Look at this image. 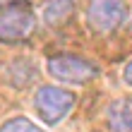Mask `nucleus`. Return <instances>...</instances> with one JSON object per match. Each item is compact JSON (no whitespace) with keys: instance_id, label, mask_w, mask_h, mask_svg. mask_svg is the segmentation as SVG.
I'll use <instances>...</instances> for the list:
<instances>
[{"instance_id":"f03ea898","label":"nucleus","mask_w":132,"mask_h":132,"mask_svg":"<svg viewBox=\"0 0 132 132\" xmlns=\"http://www.w3.org/2000/svg\"><path fill=\"white\" fill-rule=\"evenodd\" d=\"M36 14L29 5H7L0 14V41L3 43H22L34 34Z\"/></svg>"},{"instance_id":"39448f33","label":"nucleus","mask_w":132,"mask_h":132,"mask_svg":"<svg viewBox=\"0 0 132 132\" xmlns=\"http://www.w3.org/2000/svg\"><path fill=\"white\" fill-rule=\"evenodd\" d=\"M106 120L111 132H132V96L113 101L108 106Z\"/></svg>"},{"instance_id":"1a4fd4ad","label":"nucleus","mask_w":132,"mask_h":132,"mask_svg":"<svg viewBox=\"0 0 132 132\" xmlns=\"http://www.w3.org/2000/svg\"><path fill=\"white\" fill-rule=\"evenodd\" d=\"M14 0H0V7H7V5H12Z\"/></svg>"},{"instance_id":"423d86ee","label":"nucleus","mask_w":132,"mask_h":132,"mask_svg":"<svg viewBox=\"0 0 132 132\" xmlns=\"http://www.w3.org/2000/svg\"><path fill=\"white\" fill-rule=\"evenodd\" d=\"M41 14L48 27H60L75 14V0H48Z\"/></svg>"},{"instance_id":"0eeeda50","label":"nucleus","mask_w":132,"mask_h":132,"mask_svg":"<svg viewBox=\"0 0 132 132\" xmlns=\"http://www.w3.org/2000/svg\"><path fill=\"white\" fill-rule=\"evenodd\" d=\"M0 132H43V130L36 127L29 118H10L0 127Z\"/></svg>"},{"instance_id":"f257e3e1","label":"nucleus","mask_w":132,"mask_h":132,"mask_svg":"<svg viewBox=\"0 0 132 132\" xmlns=\"http://www.w3.org/2000/svg\"><path fill=\"white\" fill-rule=\"evenodd\" d=\"M127 17H130L127 0H91L87 7V24L98 36L118 31Z\"/></svg>"},{"instance_id":"7ed1b4c3","label":"nucleus","mask_w":132,"mask_h":132,"mask_svg":"<svg viewBox=\"0 0 132 132\" xmlns=\"http://www.w3.org/2000/svg\"><path fill=\"white\" fill-rule=\"evenodd\" d=\"M75 103H77V96L72 91L58 89V87H41L34 96L36 113L41 115V120L46 125H58L75 108Z\"/></svg>"},{"instance_id":"20e7f679","label":"nucleus","mask_w":132,"mask_h":132,"mask_svg":"<svg viewBox=\"0 0 132 132\" xmlns=\"http://www.w3.org/2000/svg\"><path fill=\"white\" fill-rule=\"evenodd\" d=\"M48 72L51 77H55L60 82H67V84H89L91 79L98 77V65L89 63L79 55H53L48 60Z\"/></svg>"},{"instance_id":"6e6552de","label":"nucleus","mask_w":132,"mask_h":132,"mask_svg":"<svg viewBox=\"0 0 132 132\" xmlns=\"http://www.w3.org/2000/svg\"><path fill=\"white\" fill-rule=\"evenodd\" d=\"M122 79H125V82L130 84V87H132V60L125 65V70H122Z\"/></svg>"}]
</instances>
